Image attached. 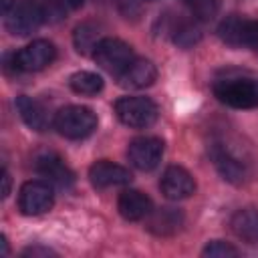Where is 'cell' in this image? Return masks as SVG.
<instances>
[{
	"label": "cell",
	"mask_w": 258,
	"mask_h": 258,
	"mask_svg": "<svg viewBox=\"0 0 258 258\" xmlns=\"http://www.w3.org/2000/svg\"><path fill=\"white\" fill-rule=\"evenodd\" d=\"M214 95L218 101L234 109L258 107V81L244 77H226L214 83Z\"/></svg>",
	"instance_id": "cell-1"
},
{
	"label": "cell",
	"mask_w": 258,
	"mask_h": 258,
	"mask_svg": "<svg viewBox=\"0 0 258 258\" xmlns=\"http://www.w3.org/2000/svg\"><path fill=\"white\" fill-rule=\"evenodd\" d=\"M54 129L67 139H85L97 129V115L83 105H67L54 115Z\"/></svg>",
	"instance_id": "cell-2"
},
{
	"label": "cell",
	"mask_w": 258,
	"mask_h": 258,
	"mask_svg": "<svg viewBox=\"0 0 258 258\" xmlns=\"http://www.w3.org/2000/svg\"><path fill=\"white\" fill-rule=\"evenodd\" d=\"M115 113L119 121L133 129H145L157 119V105L149 97H121L115 101Z\"/></svg>",
	"instance_id": "cell-3"
},
{
	"label": "cell",
	"mask_w": 258,
	"mask_h": 258,
	"mask_svg": "<svg viewBox=\"0 0 258 258\" xmlns=\"http://www.w3.org/2000/svg\"><path fill=\"white\" fill-rule=\"evenodd\" d=\"M93 58H95V62H97L101 69H105L107 73L119 77V75L129 67V62H131L135 56H133V48H131L125 40L113 38V36H105V38H101L99 44L95 46Z\"/></svg>",
	"instance_id": "cell-4"
},
{
	"label": "cell",
	"mask_w": 258,
	"mask_h": 258,
	"mask_svg": "<svg viewBox=\"0 0 258 258\" xmlns=\"http://www.w3.org/2000/svg\"><path fill=\"white\" fill-rule=\"evenodd\" d=\"M54 204V191L52 183L40 181V179H30L20 185L18 191V208L24 216H38L44 214L52 208Z\"/></svg>",
	"instance_id": "cell-5"
},
{
	"label": "cell",
	"mask_w": 258,
	"mask_h": 258,
	"mask_svg": "<svg viewBox=\"0 0 258 258\" xmlns=\"http://www.w3.org/2000/svg\"><path fill=\"white\" fill-rule=\"evenodd\" d=\"M54 58H56L54 44L50 40L38 38V40H32L30 44H26L24 48H20L18 52H14L12 64H14V71L34 73V71H42L44 67H48Z\"/></svg>",
	"instance_id": "cell-6"
},
{
	"label": "cell",
	"mask_w": 258,
	"mask_h": 258,
	"mask_svg": "<svg viewBox=\"0 0 258 258\" xmlns=\"http://www.w3.org/2000/svg\"><path fill=\"white\" fill-rule=\"evenodd\" d=\"M46 18L44 8L38 6L36 2H20L18 6H14L8 14H6V30L10 34H18V36H26L32 30H36L42 20Z\"/></svg>",
	"instance_id": "cell-7"
},
{
	"label": "cell",
	"mask_w": 258,
	"mask_h": 258,
	"mask_svg": "<svg viewBox=\"0 0 258 258\" xmlns=\"http://www.w3.org/2000/svg\"><path fill=\"white\" fill-rule=\"evenodd\" d=\"M163 155V141L159 137H137L127 147V157L139 171H151L159 165Z\"/></svg>",
	"instance_id": "cell-8"
},
{
	"label": "cell",
	"mask_w": 258,
	"mask_h": 258,
	"mask_svg": "<svg viewBox=\"0 0 258 258\" xmlns=\"http://www.w3.org/2000/svg\"><path fill=\"white\" fill-rule=\"evenodd\" d=\"M159 187H161V194L167 200H175L177 202V200L189 198L196 191V179L185 167L169 165V167H165V171L161 175Z\"/></svg>",
	"instance_id": "cell-9"
},
{
	"label": "cell",
	"mask_w": 258,
	"mask_h": 258,
	"mask_svg": "<svg viewBox=\"0 0 258 258\" xmlns=\"http://www.w3.org/2000/svg\"><path fill=\"white\" fill-rule=\"evenodd\" d=\"M34 169L46 177L48 183L58 185V187H69L75 181V173L64 165L58 153L54 151H42L34 157Z\"/></svg>",
	"instance_id": "cell-10"
},
{
	"label": "cell",
	"mask_w": 258,
	"mask_h": 258,
	"mask_svg": "<svg viewBox=\"0 0 258 258\" xmlns=\"http://www.w3.org/2000/svg\"><path fill=\"white\" fill-rule=\"evenodd\" d=\"M131 171L123 165H117L109 159H99L89 167V179L95 187L105 189V187H119L131 183Z\"/></svg>",
	"instance_id": "cell-11"
},
{
	"label": "cell",
	"mask_w": 258,
	"mask_h": 258,
	"mask_svg": "<svg viewBox=\"0 0 258 258\" xmlns=\"http://www.w3.org/2000/svg\"><path fill=\"white\" fill-rule=\"evenodd\" d=\"M119 214L129 222H139L153 212V202L139 189H125L117 200Z\"/></svg>",
	"instance_id": "cell-12"
},
{
	"label": "cell",
	"mask_w": 258,
	"mask_h": 258,
	"mask_svg": "<svg viewBox=\"0 0 258 258\" xmlns=\"http://www.w3.org/2000/svg\"><path fill=\"white\" fill-rule=\"evenodd\" d=\"M157 79V69L151 60L147 58H133L129 67L119 75V81L123 87H133V89H143L153 85Z\"/></svg>",
	"instance_id": "cell-13"
},
{
	"label": "cell",
	"mask_w": 258,
	"mask_h": 258,
	"mask_svg": "<svg viewBox=\"0 0 258 258\" xmlns=\"http://www.w3.org/2000/svg\"><path fill=\"white\" fill-rule=\"evenodd\" d=\"M14 105H16L18 115L22 117V121H24L30 129H34V131H44V129L48 127V115H46L44 107H42L38 101H34L32 97H28V95H18L16 101H14Z\"/></svg>",
	"instance_id": "cell-14"
},
{
	"label": "cell",
	"mask_w": 258,
	"mask_h": 258,
	"mask_svg": "<svg viewBox=\"0 0 258 258\" xmlns=\"http://www.w3.org/2000/svg\"><path fill=\"white\" fill-rule=\"evenodd\" d=\"M183 224V214L181 210L175 208H161L157 212L149 214V222H147V230L157 234V236H171L175 234Z\"/></svg>",
	"instance_id": "cell-15"
},
{
	"label": "cell",
	"mask_w": 258,
	"mask_h": 258,
	"mask_svg": "<svg viewBox=\"0 0 258 258\" xmlns=\"http://www.w3.org/2000/svg\"><path fill=\"white\" fill-rule=\"evenodd\" d=\"M248 30H250V18H242L238 14H232L220 22L218 36L230 46H246Z\"/></svg>",
	"instance_id": "cell-16"
},
{
	"label": "cell",
	"mask_w": 258,
	"mask_h": 258,
	"mask_svg": "<svg viewBox=\"0 0 258 258\" xmlns=\"http://www.w3.org/2000/svg\"><path fill=\"white\" fill-rule=\"evenodd\" d=\"M230 226L240 240L248 244H258V210H252V208L238 210L232 216Z\"/></svg>",
	"instance_id": "cell-17"
},
{
	"label": "cell",
	"mask_w": 258,
	"mask_h": 258,
	"mask_svg": "<svg viewBox=\"0 0 258 258\" xmlns=\"http://www.w3.org/2000/svg\"><path fill=\"white\" fill-rule=\"evenodd\" d=\"M212 157H214V163L220 171V175L232 183H240L244 181L246 177V169L242 165L240 159H236L234 155H230L226 149H214L212 151Z\"/></svg>",
	"instance_id": "cell-18"
},
{
	"label": "cell",
	"mask_w": 258,
	"mask_h": 258,
	"mask_svg": "<svg viewBox=\"0 0 258 258\" xmlns=\"http://www.w3.org/2000/svg\"><path fill=\"white\" fill-rule=\"evenodd\" d=\"M99 40H101V36H99V24H95V22H83L73 32L75 48L81 54H93V50L99 44Z\"/></svg>",
	"instance_id": "cell-19"
},
{
	"label": "cell",
	"mask_w": 258,
	"mask_h": 258,
	"mask_svg": "<svg viewBox=\"0 0 258 258\" xmlns=\"http://www.w3.org/2000/svg\"><path fill=\"white\" fill-rule=\"evenodd\" d=\"M69 85L79 95H97L103 91V79L91 71H79L69 79Z\"/></svg>",
	"instance_id": "cell-20"
},
{
	"label": "cell",
	"mask_w": 258,
	"mask_h": 258,
	"mask_svg": "<svg viewBox=\"0 0 258 258\" xmlns=\"http://www.w3.org/2000/svg\"><path fill=\"white\" fill-rule=\"evenodd\" d=\"M189 6V12L196 20L208 22L212 20L220 10V0H185Z\"/></svg>",
	"instance_id": "cell-21"
},
{
	"label": "cell",
	"mask_w": 258,
	"mask_h": 258,
	"mask_svg": "<svg viewBox=\"0 0 258 258\" xmlns=\"http://www.w3.org/2000/svg\"><path fill=\"white\" fill-rule=\"evenodd\" d=\"M202 40V30L196 26V24H189V22H183L175 28V34H173V42L181 48H189L194 44H198Z\"/></svg>",
	"instance_id": "cell-22"
},
{
	"label": "cell",
	"mask_w": 258,
	"mask_h": 258,
	"mask_svg": "<svg viewBox=\"0 0 258 258\" xmlns=\"http://www.w3.org/2000/svg\"><path fill=\"white\" fill-rule=\"evenodd\" d=\"M238 254H240L238 248H234L232 244L222 242V240H214L202 250V256H210V258H230V256H238Z\"/></svg>",
	"instance_id": "cell-23"
},
{
	"label": "cell",
	"mask_w": 258,
	"mask_h": 258,
	"mask_svg": "<svg viewBox=\"0 0 258 258\" xmlns=\"http://www.w3.org/2000/svg\"><path fill=\"white\" fill-rule=\"evenodd\" d=\"M246 46H250V48H254L258 52V20H250V30H248Z\"/></svg>",
	"instance_id": "cell-24"
},
{
	"label": "cell",
	"mask_w": 258,
	"mask_h": 258,
	"mask_svg": "<svg viewBox=\"0 0 258 258\" xmlns=\"http://www.w3.org/2000/svg\"><path fill=\"white\" fill-rule=\"evenodd\" d=\"M50 254H54L50 248H40V246H32V248L22 250V256H50Z\"/></svg>",
	"instance_id": "cell-25"
},
{
	"label": "cell",
	"mask_w": 258,
	"mask_h": 258,
	"mask_svg": "<svg viewBox=\"0 0 258 258\" xmlns=\"http://www.w3.org/2000/svg\"><path fill=\"white\" fill-rule=\"evenodd\" d=\"M2 198H8V194H10V173L6 171V169H2Z\"/></svg>",
	"instance_id": "cell-26"
},
{
	"label": "cell",
	"mask_w": 258,
	"mask_h": 258,
	"mask_svg": "<svg viewBox=\"0 0 258 258\" xmlns=\"http://www.w3.org/2000/svg\"><path fill=\"white\" fill-rule=\"evenodd\" d=\"M12 10V0H2V12L8 14Z\"/></svg>",
	"instance_id": "cell-27"
},
{
	"label": "cell",
	"mask_w": 258,
	"mask_h": 258,
	"mask_svg": "<svg viewBox=\"0 0 258 258\" xmlns=\"http://www.w3.org/2000/svg\"><path fill=\"white\" fill-rule=\"evenodd\" d=\"M10 250H8V242H6V236H2V256H8Z\"/></svg>",
	"instance_id": "cell-28"
},
{
	"label": "cell",
	"mask_w": 258,
	"mask_h": 258,
	"mask_svg": "<svg viewBox=\"0 0 258 258\" xmlns=\"http://www.w3.org/2000/svg\"><path fill=\"white\" fill-rule=\"evenodd\" d=\"M67 2H69L71 8H81V6L85 4V0H67Z\"/></svg>",
	"instance_id": "cell-29"
}]
</instances>
